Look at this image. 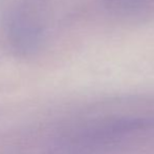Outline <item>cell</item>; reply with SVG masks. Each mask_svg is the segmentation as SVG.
Listing matches in <instances>:
<instances>
[{"instance_id":"1","label":"cell","mask_w":154,"mask_h":154,"mask_svg":"<svg viewBox=\"0 0 154 154\" xmlns=\"http://www.w3.org/2000/svg\"><path fill=\"white\" fill-rule=\"evenodd\" d=\"M116 13L124 15H150L154 13V0H106Z\"/></svg>"}]
</instances>
